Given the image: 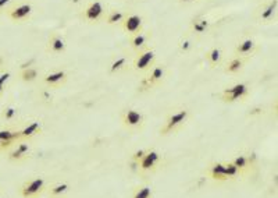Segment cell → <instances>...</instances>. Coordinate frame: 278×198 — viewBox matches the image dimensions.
<instances>
[{
	"instance_id": "1",
	"label": "cell",
	"mask_w": 278,
	"mask_h": 198,
	"mask_svg": "<svg viewBox=\"0 0 278 198\" xmlns=\"http://www.w3.org/2000/svg\"><path fill=\"white\" fill-rule=\"evenodd\" d=\"M189 117H191V110L188 108H178L174 109L172 112L168 113L166 120L163 122V125L160 127V136L167 137L175 134L181 130L185 125L188 123Z\"/></svg>"
},
{
	"instance_id": "2",
	"label": "cell",
	"mask_w": 278,
	"mask_h": 198,
	"mask_svg": "<svg viewBox=\"0 0 278 198\" xmlns=\"http://www.w3.org/2000/svg\"><path fill=\"white\" fill-rule=\"evenodd\" d=\"M163 166H164V156L153 148H148L142 159L136 165V170L144 176L155 175Z\"/></svg>"
},
{
	"instance_id": "3",
	"label": "cell",
	"mask_w": 278,
	"mask_h": 198,
	"mask_svg": "<svg viewBox=\"0 0 278 198\" xmlns=\"http://www.w3.org/2000/svg\"><path fill=\"white\" fill-rule=\"evenodd\" d=\"M167 78V68L163 63H155L148 73L142 77L141 83H139V91L145 92V91H150L161 85Z\"/></svg>"
},
{
	"instance_id": "4",
	"label": "cell",
	"mask_w": 278,
	"mask_h": 198,
	"mask_svg": "<svg viewBox=\"0 0 278 198\" xmlns=\"http://www.w3.org/2000/svg\"><path fill=\"white\" fill-rule=\"evenodd\" d=\"M120 122L125 130L131 133H141L146 126V116L138 109L125 108L120 113Z\"/></svg>"
},
{
	"instance_id": "5",
	"label": "cell",
	"mask_w": 278,
	"mask_h": 198,
	"mask_svg": "<svg viewBox=\"0 0 278 198\" xmlns=\"http://www.w3.org/2000/svg\"><path fill=\"white\" fill-rule=\"evenodd\" d=\"M49 183L43 176H36L28 179L18 188V195L21 198H40L48 190Z\"/></svg>"
},
{
	"instance_id": "6",
	"label": "cell",
	"mask_w": 278,
	"mask_h": 198,
	"mask_svg": "<svg viewBox=\"0 0 278 198\" xmlns=\"http://www.w3.org/2000/svg\"><path fill=\"white\" fill-rule=\"evenodd\" d=\"M250 95V87L246 83H235L220 92V101L224 103L244 102Z\"/></svg>"
},
{
	"instance_id": "7",
	"label": "cell",
	"mask_w": 278,
	"mask_h": 198,
	"mask_svg": "<svg viewBox=\"0 0 278 198\" xmlns=\"http://www.w3.org/2000/svg\"><path fill=\"white\" fill-rule=\"evenodd\" d=\"M107 7L100 0H92L81 12V18L86 24H99L105 21Z\"/></svg>"
},
{
	"instance_id": "8",
	"label": "cell",
	"mask_w": 278,
	"mask_h": 198,
	"mask_svg": "<svg viewBox=\"0 0 278 198\" xmlns=\"http://www.w3.org/2000/svg\"><path fill=\"white\" fill-rule=\"evenodd\" d=\"M155 63H157V53L153 48H148L133 56L131 67L135 73L146 74Z\"/></svg>"
},
{
	"instance_id": "9",
	"label": "cell",
	"mask_w": 278,
	"mask_h": 198,
	"mask_svg": "<svg viewBox=\"0 0 278 198\" xmlns=\"http://www.w3.org/2000/svg\"><path fill=\"white\" fill-rule=\"evenodd\" d=\"M31 145H29V141H24V140H20V141L17 142L16 145H13V147L7 151V158L11 162H14V164H22V162H25L28 159L31 158Z\"/></svg>"
},
{
	"instance_id": "10",
	"label": "cell",
	"mask_w": 278,
	"mask_h": 198,
	"mask_svg": "<svg viewBox=\"0 0 278 198\" xmlns=\"http://www.w3.org/2000/svg\"><path fill=\"white\" fill-rule=\"evenodd\" d=\"M145 20L139 13H125V17L122 20V23L120 24L121 29L128 35L136 34L139 31L145 29Z\"/></svg>"
},
{
	"instance_id": "11",
	"label": "cell",
	"mask_w": 278,
	"mask_h": 198,
	"mask_svg": "<svg viewBox=\"0 0 278 198\" xmlns=\"http://www.w3.org/2000/svg\"><path fill=\"white\" fill-rule=\"evenodd\" d=\"M150 41H152V32L142 29L136 34L128 36V46H129V49H131L133 55H136L139 52L150 48Z\"/></svg>"
},
{
	"instance_id": "12",
	"label": "cell",
	"mask_w": 278,
	"mask_h": 198,
	"mask_svg": "<svg viewBox=\"0 0 278 198\" xmlns=\"http://www.w3.org/2000/svg\"><path fill=\"white\" fill-rule=\"evenodd\" d=\"M33 7L31 3H21V5H16V6L9 7L7 10V17L10 18L14 23H22L32 16Z\"/></svg>"
},
{
	"instance_id": "13",
	"label": "cell",
	"mask_w": 278,
	"mask_h": 198,
	"mask_svg": "<svg viewBox=\"0 0 278 198\" xmlns=\"http://www.w3.org/2000/svg\"><path fill=\"white\" fill-rule=\"evenodd\" d=\"M257 52H259V44L253 38L241 39L235 45V49H234L235 56L245 57V59H250L252 56H255Z\"/></svg>"
},
{
	"instance_id": "14",
	"label": "cell",
	"mask_w": 278,
	"mask_h": 198,
	"mask_svg": "<svg viewBox=\"0 0 278 198\" xmlns=\"http://www.w3.org/2000/svg\"><path fill=\"white\" fill-rule=\"evenodd\" d=\"M67 81H68V73L66 70H53L50 73L44 74L43 78H42V83L52 90H57V88L64 87Z\"/></svg>"
},
{
	"instance_id": "15",
	"label": "cell",
	"mask_w": 278,
	"mask_h": 198,
	"mask_svg": "<svg viewBox=\"0 0 278 198\" xmlns=\"http://www.w3.org/2000/svg\"><path fill=\"white\" fill-rule=\"evenodd\" d=\"M20 140L21 138H20L18 129H10V127L2 129L0 130V152H7Z\"/></svg>"
},
{
	"instance_id": "16",
	"label": "cell",
	"mask_w": 278,
	"mask_h": 198,
	"mask_svg": "<svg viewBox=\"0 0 278 198\" xmlns=\"http://www.w3.org/2000/svg\"><path fill=\"white\" fill-rule=\"evenodd\" d=\"M277 0H268L266 3H263L259 7V10H257V20H259V23H271L272 20L275 18V14H277Z\"/></svg>"
},
{
	"instance_id": "17",
	"label": "cell",
	"mask_w": 278,
	"mask_h": 198,
	"mask_svg": "<svg viewBox=\"0 0 278 198\" xmlns=\"http://www.w3.org/2000/svg\"><path fill=\"white\" fill-rule=\"evenodd\" d=\"M42 131H43V127H42V122L40 120H33L31 123H27V125H24L18 129L20 138L24 140V141H31L32 138L39 136Z\"/></svg>"
},
{
	"instance_id": "18",
	"label": "cell",
	"mask_w": 278,
	"mask_h": 198,
	"mask_svg": "<svg viewBox=\"0 0 278 198\" xmlns=\"http://www.w3.org/2000/svg\"><path fill=\"white\" fill-rule=\"evenodd\" d=\"M67 49L66 39L59 34H52L48 39L46 51L52 55H63Z\"/></svg>"
},
{
	"instance_id": "19",
	"label": "cell",
	"mask_w": 278,
	"mask_h": 198,
	"mask_svg": "<svg viewBox=\"0 0 278 198\" xmlns=\"http://www.w3.org/2000/svg\"><path fill=\"white\" fill-rule=\"evenodd\" d=\"M207 175L211 180L217 183H225L228 181L227 173H225V164L224 162H213L207 168Z\"/></svg>"
},
{
	"instance_id": "20",
	"label": "cell",
	"mask_w": 278,
	"mask_h": 198,
	"mask_svg": "<svg viewBox=\"0 0 278 198\" xmlns=\"http://www.w3.org/2000/svg\"><path fill=\"white\" fill-rule=\"evenodd\" d=\"M248 62H249V59H245V57L241 56H234L233 59H229L224 64V73L229 74V75H237V74L242 73V70H244Z\"/></svg>"
},
{
	"instance_id": "21",
	"label": "cell",
	"mask_w": 278,
	"mask_h": 198,
	"mask_svg": "<svg viewBox=\"0 0 278 198\" xmlns=\"http://www.w3.org/2000/svg\"><path fill=\"white\" fill-rule=\"evenodd\" d=\"M189 29L195 35H206L210 31V21L207 18L195 17L191 20Z\"/></svg>"
},
{
	"instance_id": "22",
	"label": "cell",
	"mask_w": 278,
	"mask_h": 198,
	"mask_svg": "<svg viewBox=\"0 0 278 198\" xmlns=\"http://www.w3.org/2000/svg\"><path fill=\"white\" fill-rule=\"evenodd\" d=\"M68 191H70V184L68 183H66V181H57V183L49 184L44 194L49 198H61L64 197Z\"/></svg>"
},
{
	"instance_id": "23",
	"label": "cell",
	"mask_w": 278,
	"mask_h": 198,
	"mask_svg": "<svg viewBox=\"0 0 278 198\" xmlns=\"http://www.w3.org/2000/svg\"><path fill=\"white\" fill-rule=\"evenodd\" d=\"M231 162L238 168L239 172L242 173V176H245L246 173H249L250 169L253 168V161H252V158H250L249 155H244V153L234 156V158L231 159Z\"/></svg>"
},
{
	"instance_id": "24",
	"label": "cell",
	"mask_w": 278,
	"mask_h": 198,
	"mask_svg": "<svg viewBox=\"0 0 278 198\" xmlns=\"http://www.w3.org/2000/svg\"><path fill=\"white\" fill-rule=\"evenodd\" d=\"M206 62L209 63L210 67H217L222 63V57H224V52H222L221 48L218 46H214L209 51L206 52Z\"/></svg>"
},
{
	"instance_id": "25",
	"label": "cell",
	"mask_w": 278,
	"mask_h": 198,
	"mask_svg": "<svg viewBox=\"0 0 278 198\" xmlns=\"http://www.w3.org/2000/svg\"><path fill=\"white\" fill-rule=\"evenodd\" d=\"M128 67V56L127 55H121V56L114 57L111 63L109 64V74L110 75H116L124 71Z\"/></svg>"
},
{
	"instance_id": "26",
	"label": "cell",
	"mask_w": 278,
	"mask_h": 198,
	"mask_svg": "<svg viewBox=\"0 0 278 198\" xmlns=\"http://www.w3.org/2000/svg\"><path fill=\"white\" fill-rule=\"evenodd\" d=\"M124 17H125V12L118 10V9H111V10H107V13H106L103 23H106L107 25H118L120 27Z\"/></svg>"
},
{
	"instance_id": "27",
	"label": "cell",
	"mask_w": 278,
	"mask_h": 198,
	"mask_svg": "<svg viewBox=\"0 0 278 198\" xmlns=\"http://www.w3.org/2000/svg\"><path fill=\"white\" fill-rule=\"evenodd\" d=\"M131 198H155L153 187L150 184H139L133 187Z\"/></svg>"
},
{
	"instance_id": "28",
	"label": "cell",
	"mask_w": 278,
	"mask_h": 198,
	"mask_svg": "<svg viewBox=\"0 0 278 198\" xmlns=\"http://www.w3.org/2000/svg\"><path fill=\"white\" fill-rule=\"evenodd\" d=\"M39 78V70L36 67H27L20 70V80L22 83H33Z\"/></svg>"
},
{
	"instance_id": "29",
	"label": "cell",
	"mask_w": 278,
	"mask_h": 198,
	"mask_svg": "<svg viewBox=\"0 0 278 198\" xmlns=\"http://www.w3.org/2000/svg\"><path fill=\"white\" fill-rule=\"evenodd\" d=\"M18 113L20 110L18 108H16L14 105H9V106H5L2 109V113H0V117L3 122H14V120L18 119Z\"/></svg>"
},
{
	"instance_id": "30",
	"label": "cell",
	"mask_w": 278,
	"mask_h": 198,
	"mask_svg": "<svg viewBox=\"0 0 278 198\" xmlns=\"http://www.w3.org/2000/svg\"><path fill=\"white\" fill-rule=\"evenodd\" d=\"M225 164V173H227V177H228V181L229 180H237V179H239L241 176H242V173L239 172V169L235 166V165L231 162V161H228V162H224Z\"/></svg>"
},
{
	"instance_id": "31",
	"label": "cell",
	"mask_w": 278,
	"mask_h": 198,
	"mask_svg": "<svg viewBox=\"0 0 278 198\" xmlns=\"http://www.w3.org/2000/svg\"><path fill=\"white\" fill-rule=\"evenodd\" d=\"M11 74L10 71H6L5 68L3 70H0V96L3 95V92L6 90V85L9 83V80H10Z\"/></svg>"
},
{
	"instance_id": "32",
	"label": "cell",
	"mask_w": 278,
	"mask_h": 198,
	"mask_svg": "<svg viewBox=\"0 0 278 198\" xmlns=\"http://www.w3.org/2000/svg\"><path fill=\"white\" fill-rule=\"evenodd\" d=\"M178 48H179V52H182V53H189V52L192 51V48H194V42L191 39H188V38H183V39L179 41Z\"/></svg>"
},
{
	"instance_id": "33",
	"label": "cell",
	"mask_w": 278,
	"mask_h": 198,
	"mask_svg": "<svg viewBox=\"0 0 278 198\" xmlns=\"http://www.w3.org/2000/svg\"><path fill=\"white\" fill-rule=\"evenodd\" d=\"M13 3V0H0V13L5 12L7 7Z\"/></svg>"
},
{
	"instance_id": "34",
	"label": "cell",
	"mask_w": 278,
	"mask_h": 198,
	"mask_svg": "<svg viewBox=\"0 0 278 198\" xmlns=\"http://www.w3.org/2000/svg\"><path fill=\"white\" fill-rule=\"evenodd\" d=\"M181 5H189V3H192V2H195V0H178Z\"/></svg>"
},
{
	"instance_id": "35",
	"label": "cell",
	"mask_w": 278,
	"mask_h": 198,
	"mask_svg": "<svg viewBox=\"0 0 278 198\" xmlns=\"http://www.w3.org/2000/svg\"><path fill=\"white\" fill-rule=\"evenodd\" d=\"M3 67H5V57L0 56V70H3Z\"/></svg>"
},
{
	"instance_id": "36",
	"label": "cell",
	"mask_w": 278,
	"mask_h": 198,
	"mask_svg": "<svg viewBox=\"0 0 278 198\" xmlns=\"http://www.w3.org/2000/svg\"><path fill=\"white\" fill-rule=\"evenodd\" d=\"M195 2H203V0H195Z\"/></svg>"
},
{
	"instance_id": "37",
	"label": "cell",
	"mask_w": 278,
	"mask_h": 198,
	"mask_svg": "<svg viewBox=\"0 0 278 198\" xmlns=\"http://www.w3.org/2000/svg\"><path fill=\"white\" fill-rule=\"evenodd\" d=\"M0 188H2V184H0Z\"/></svg>"
},
{
	"instance_id": "38",
	"label": "cell",
	"mask_w": 278,
	"mask_h": 198,
	"mask_svg": "<svg viewBox=\"0 0 278 198\" xmlns=\"http://www.w3.org/2000/svg\"><path fill=\"white\" fill-rule=\"evenodd\" d=\"M0 198H3V197H0Z\"/></svg>"
}]
</instances>
